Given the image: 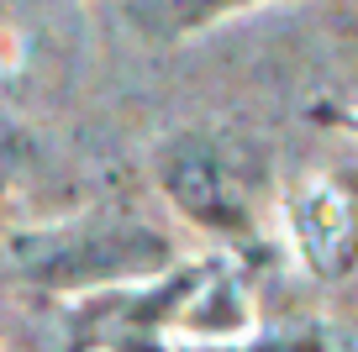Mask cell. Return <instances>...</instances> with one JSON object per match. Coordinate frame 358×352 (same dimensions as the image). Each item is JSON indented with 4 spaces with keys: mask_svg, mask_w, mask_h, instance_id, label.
Segmentation results:
<instances>
[{
    "mask_svg": "<svg viewBox=\"0 0 358 352\" xmlns=\"http://www.w3.org/2000/svg\"><path fill=\"white\" fill-rule=\"evenodd\" d=\"M290 253L316 284H343L358 274V174L327 168L285 200Z\"/></svg>",
    "mask_w": 358,
    "mask_h": 352,
    "instance_id": "obj_3",
    "label": "cell"
},
{
    "mask_svg": "<svg viewBox=\"0 0 358 352\" xmlns=\"http://www.w3.org/2000/svg\"><path fill=\"white\" fill-rule=\"evenodd\" d=\"M6 263L22 284L43 289V295L85 300V295L158 279L179 258H174V237L153 221L122 216V210H85V216H69V221L11 231Z\"/></svg>",
    "mask_w": 358,
    "mask_h": 352,
    "instance_id": "obj_1",
    "label": "cell"
},
{
    "mask_svg": "<svg viewBox=\"0 0 358 352\" xmlns=\"http://www.w3.org/2000/svg\"><path fill=\"white\" fill-rule=\"evenodd\" d=\"M264 179V153L248 137L211 126L174 132L153 158V184L174 205V216L227 247H243L253 237Z\"/></svg>",
    "mask_w": 358,
    "mask_h": 352,
    "instance_id": "obj_2",
    "label": "cell"
},
{
    "mask_svg": "<svg viewBox=\"0 0 358 352\" xmlns=\"http://www.w3.org/2000/svg\"><path fill=\"white\" fill-rule=\"evenodd\" d=\"M143 352H327V331L301 321V326H274V331H248L237 342H158Z\"/></svg>",
    "mask_w": 358,
    "mask_h": 352,
    "instance_id": "obj_4",
    "label": "cell"
},
{
    "mask_svg": "<svg viewBox=\"0 0 358 352\" xmlns=\"http://www.w3.org/2000/svg\"><path fill=\"white\" fill-rule=\"evenodd\" d=\"M311 116H316V122H327L332 132L358 137V100H316Z\"/></svg>",
    "mask_w": 358,
    "mask_h": 352,
    "instance_id": "obj_5",
    "label": "cell"
}]
</instances>
